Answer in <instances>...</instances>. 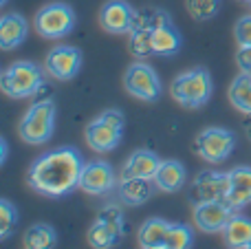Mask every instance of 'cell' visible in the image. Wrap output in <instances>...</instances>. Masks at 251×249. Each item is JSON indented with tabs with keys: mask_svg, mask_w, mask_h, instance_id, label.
Masks as SVG:
<instances>
[{
	"mask_svg": "<svg viewBox=\"0 0 251 249\" xmlns=\"http://www.w3.org/2000/svg\"><path fill=\"white\" fill-rule=\"evenodd\" d=\"M84 159L75 146H60L40 154L29 168L26 183L35 192L51 199H62L79 185Z\"/></svg>",
	"mask_w": 251,
	"mask_h": 249,
	"instance_id": "cell-1",
	"label": "cell"
},
{
	"mask_svg": "<svg viewBox=\"0 0 251 249\" xmlns=\"http://www.w3.org/2000/svg\"><path fill=\"white\" fill-rule=\"evenodd\" d=\"M212 93H214L212 75L203 66H196V69L178 73L172 79V86H170V95L183 108H203L209 101Z\"/></svg>",
	"mask_w": 251,
	"mask_h": 249,
	"instance_id": "cell-2",
	"label": "cell"
},
{
	"mask_svg": "<svg viewBox=\"0 0 251 249\" xmlns=\"http://www.w3.org/2000/svg\"><path fill=\"white\" fill-rule=\"evenodd\" d=\"M44 86V71L35 62L18 60L0 75V88L11 100H29Z\"/></svg>",
	"mask_w": 251,
	"mask_h": 249,
	"instance_id": "cell-3",
	"label": "cell"
},
{
	"mask_svg": "<svg viewBox=\"0 0 251 249\" xmlns=\"http://www.w3.org/2000/svg\"><path fill=\"white\" fill-rule=\"evenodd\" d=\"M124 128H126V119L124 113L117 108H108L95 117L93 122H88L86 126V144L91 150L100 154L113 152L119 148L124 137Z\"/></svg>",
	"mask_w": 251,
	"mask_h": 249,
	"instance_id": "cell-4",
	"label": "cell"
},
{
	"mask_svg": "<svg viewBox=\"0 0 251 249\" xmlns=\"http://www.w3.org/2000/svg\"><path fill=\"white\" fill-rule=\"evenodd\" d=\"M55 130V104L53 100H40L29 106L18 124V135L31 146L47 144Z\"/></svg>",
	"mask_w": 251,
	"mask_h": 249,
	"instance_id": "cell-5",
	"label": "cell"
},
{
	"mask_svg": "<svg viewBox=\"0 0 251 249\" xmlns=\"http://www.w3.org/2000/svg\"><path fill=\"white\" fill-rule=\"evenodd\" d=\"M126 234L124 212L117 205H106L88 227V245L95 249H110Z\"/></svg>",
	"mask_w": 251,
	"mask_h": 249,
	"instance_id": "cell-6",
	"label": "cell"
},
{
	"mask_svg": "<svg viewBox=\"0 0 251 249\" xmlns=\"http://www.w3.org/2000/svg\"><path fill=\"white\" fill-rule=\"evenodd\" d=\"M75 29V11L66 2H49L35 13V31L47 40H57Z\"/></svg>",
	"mask_w": 251,
	"mask_h": 249,
	"instance_id": "cell-7",
	"label": "cell"
},
{
	"mask_svg": "<svg viewBox=\"0 0 251 249\" xmlns=\"http://www.w3.org/2000/svg\"><path fill=\"white\" fill-rule=\"evenodd\" d=\"M236 148V135L227 128L209 126L201 130L194 139V150L203 161L207 163H223Z\"/></svg>",
	"mask_w": 251,
	"mask_h": 249,
	"instance_id": "cell-8",
	"label": "cell"
},
{
	"mask_svg": "<svg viewBox=\"0 0 251 249\" xmlns=\"http://www.w3.org/2000/svg\"><path fill=\"white\" fill-rule=\"evenodd\" d=\"M124 88L141 101H156L161 97V77L146 60H137L126 69Z\"/></svg>",
	"mask_w": 251,
	"mask_h": 249,
	"instance_id": "cell-9",
	"label": "cell"
},
{
	"mask_svg": "<svg viewBox=\"0 0 251 249\" xmlns=\"http://www.w3.org/2000/svg\"><path fill=\"white\" fill-rule=\"evenodd\" d=\"M82 51L77 47H71V44H60V47H53L47 53V60H44V69L51 75L53 79H60V82H69L82 69Z\"/></svg>",
	"mask_w": 251,
	"mask_h": 249,
	"instance_id": "cell-10",
	"label": "cell"
},
{
	"mask_svg": "<svg viewBox=\"0 0 251 249\" xmlns=\"http://www.w3.org/2000/svg\"><path fill=\"white\" fill-rule=\"evenodd\" d=\"M115 185H117V176H115V170L108 161L97 159V161L84 163L82 174H79V185H77L82 192L101 197V194L113 192Z\"/></svg>",
	"mask_w": 251,
	"mask_h": 249,
	"instance_id": "cell-11",
	"label": "cell"
},
{
	"mask_svg": "<svg viewBox=\"0 0 251 249\" xmlns=\"http://www.w3.org/2000/svg\"><path fill=\"white\" fill-rule=\"evenodd\" d=\"M236 214V207L223 199V201H203L194 203V223L205 234L223 232L227 221Z\"/></svg>",
	"mask_w": 251,
	"mask_h": 249,
	"instance_id": "cell-12",
	"label": "cell"
},
{
	"mask_svg": "<svg viewBox=\"0 0 251 249\" xmlns=\"http://www.w3.org/2000/svg\"><path fill=\"white\" fill-rule=\"evenodd\" d=\"M229 172H214L205 170L194 179L190 188V199L194 203L203 201H223L229 194Z\"/></svg>",
	"mask_w": 251,
	"mask_h": 249,
	"instance_id": "cell-13",
	"label": "cell"
},
{
	"mask_svg": "<svg viewBox=\"0 0 251 249\" xmlns=\"http://www.w3.org/2000/svg\"><path fill=\"white\" fill-rule=\"evenodd\" d=\"M137 9L126 0H108L100 11V25L108 33H130L134 26Z\"/></svg>",
	"mask_w": 251,
	"mask_h": 249,
	"instance_id": "cell-14",
	"label": "cell"
},
{
	"mask_svg": "<svg viewBox=\"0 0 251 249\" xmlns=\"http://www.w3.org/2000/svg\"><path fill=\"white\" fill-rule=\"evenodd\" d=\"M152 181H154L156 190H161L165 194H174L185 188L187 170L183 166V161H178V159H163Z\"/></svg>",
	"mask_w": 251,
	"mask_h": 249,
	"instance_id": "cell-15",
	"label": "cell"
},
{
	"mask_svg": "<svg viewBox=\"0 0 251 249\" xmlns=\"http://www.w3.org/2000/svg\"><path fill=\"white\" fill-rule=\"evenodd\" d=\"M161 161L163 159L154 152V150H148V148H141V150H134L128 159H126L124 168H122V174L124 176H139V179H154L156 170H159Z\"/></svg>",
	"mask_w": 251,
	"mask_h": 249,
	"instance_id": "cell-16",
	"label": "cell"
},
{
	"mask_svg": "<svg viewBox=\"0 0 251 249\" xmlns=\"http://www.w3.org/2000/svg\"><path fill=\"white\" fill-rule=\"evenodd\" d=\"M29 35V22L22 13H7L0 18V49L11 51L20 47Z\"/></svg>",
	"mask_w": 251,
	"mask_h": 249,
	"instance_id": "cell-17",
	"label": "cell"
},
{
	"mask_svg": "<svg viewBox=\"0 0 251 249\" xmlns=\"http://www.w3.org/2000/svg\"><path fill=\"white\" fill-rule=\"evenodd\" d=\"M229 194L225 201L236 210L251 203V166H236L229 170Z\"/></svg>",
	"mask_w": 251,
	"mask_h": 249,
	"instance_id": "cell-18",
	"label": "cell"
},
{
	"mask_svg": "<svg viewBox=\"0 0 251 249\" xmlns=\"http://www.w3.org/2000/svg\"><path fill=\"white\" fill-rule=\"evenodd\" d=\"M154 181L150 179H139V176H124L119 183V199L126 205H143L152 199L154 194Z\"/></svg>",
	"mask_w": 251,
	"mask_h": 249,
	"instance_id": "cell-19",
	"label": "cell"
},
{
	"mask_svg": "<svg viewBox=\"0 0 251 249\" xmlns=\"http://www.w3.org/2000/svg\"><path fill=\"white\" fill-rule=\"evenodd\" d=\"M172 227V223L161 216H152V219L143 221L141 229H139V245L143 249H165V238Z\"/></svg>",
	"mask_w": 251,
	"mask_h": 249,
	"instance_id": "cell-20",
	"label": "cell"
},
{
	"mask_svg": "<svg viewBox=\"0 0 251 249\" xmlns=\"http://www.w3.org/2000/svg\"><path fill=\"white\" fill-rule=\"evenodd\" d=\"M227 247L231 249H249L251 245V219L243 214H234L227 221L225 229H223Z\"/></svg>",
	"mask_w": 251,
	"mask_h": 249,
	"instance_id": "cell-21",
	"label": "cell"
},
{
	"mask_svg": "<svg viewBox=\"0 0 251 249\" xmlns=\"http://www.w3.org/2000/svg\"><path fill=\"white\" fill-rule=\"evenodd\" d=\"M152 44H154V55L159 57H172L181 51L183 38L174 25H165L152 31Z\"/></svg>",
	"mask_w": 251,
	"mask_h": 249,
	"instance_id": "cell-22",
	"label": "cell"
},
{
	"mask_svg": "<svg viewBox=\"0 0 251 249\" xmlns=\"http://www.w3.org/2000/svg\"><path fill=\"white\" fill-rule=\"evenodd\" d=\"M57 243V234L51 225L35 223L22 236V247L25 249H51Z\"/></svg>",
	"mask_w": 251,
	"mask_h": 249,
	"instance_id": "cell-23",
	"label": "cell"
},
{
	"mask_svg": "<svg viewBox=\"0 0 251 249\" xmlns=\"http://www.w3.org/2000/svg\"><path fill=\"white\" fill-rule=\"evenodd\" d=\"M229 101L245 115H251V73L240 71L229 86Z\"/></svg>",
	"mask_w": 251,
	"mask_h": 249,
	"instance_id": "cell-24",
	"label": "cell"
},
{
	"mask_svg": "<svg viewBox=\"0 0 251 249\" xmlns=\"http://www.w3.org/2000/svg\"><path fill=\"white\" fill-rule=\"evenodd\" d=\"M165 25H174L170 13L165 9H156V7H143L137 9V16H134V26L132 29H159Z\"/></svg>",
	"mask_w": 251,
	"mask_h": 249,
	"instance_id": "cell-25",
	"label": "cell"
},
{
	"mask_svg": "<svg viewBox=\"0 0 251 249\" xmlns=\"http://www.w3.org/2000/svg\"><path fill=\"white\" fill-rule=\"evenodd\" d=\"M128 38V49L132 57L137 60H148L154 55V44H152V31L150 29H132Z\"/></svg>",
	"mask_w": 251,
	"mask_h": 249,
	"instance_id": "cell-26",
	"label": "cell"
},
{
	"mask_svg": "<svg viewBox=\"0 0 251 249\" xmlns=\"http://www.w3.org/2000/svg\"><path fill=\"white\" fill-rule=\"evenodd\" d=\"M223 0H185V9L196 22H207L218 16Z\"/></svg>",
	"mask_w": 251,
	"mask_h": 249,
	"instance_id": "cell-27",
	"label": "cell"
},
{
	"mask_svg": "<svg viewBox=\"0 0 251 249\" xmlns=\"http://www.w3.org/2000/svg\"><path fill=\"white\" fill-rule=\"evenodd\" d=\"M18 214L16 205H13L9 199H0V241H9L11 234L18 227Z\"/></svg>",
	"mask_w": 251,
	"mask_h": 249,
	"instance_id": "cell-28",
	"label": "cell"
},
{
	"mask_svg": "<svg viewBox=\"0 0 251 249\" xmlns=\"http://www.w3.org/2000/svg\"><path fill=\"white\" fill-rule=\"evenodd\" d=\"M194 245V232L185 223H172L165 238V249H190Z\"/></svg>",
	"mask_w": 251,
	"mask_h": 249,
	"instance_id": "cell-29",
	"label": "cell"
},
{
	"mask_svg": "<svg viewBox=\"0 0 251 249\" xmlns=\"http://www.w3.org/2000/svg\"><path fill=\"white\" fill-rule=\"evenodd\" d=\"M234 38L238 47H249L251 44V16H243L234 25Z\"/></svg>",
	"mask_w": 251,
	"mask_h": 249,
	"instance_id": "cell-30",
	"label": "cell"
},
{
	"mask_svg": "<svg viewBox=\"0 0 251 249\" xmlns=\"http://www.w3.org/2000/svg\"><path fill=\"white\" fill-rule=\"evenodd\" d=\"M236 66L243 73H251V44L249 47H238V51H236Z\"/></svg>",
	"mask_w": 251,
	"mask_h": 249,
	"instance_id": "cell-31",
	"label": "cell"
},
{
	"mask_svg": "<svg viewBox=\"0 0 251 249\" xmlns=\"http://www.w3.org/2000/svg\"><path fill=\"white\" fill-rule=\"evenodd\" d=\"M7 157H9V144L4 137H0V163L7 161Z\"/></svg>",
	"mask_w": 251,
	"mask_h": 249,
	"instance_id": "cell-32",
	"label": "cell"
},
{
	"mask_svg": "<svg viewBox=\"0 0 251 249\" xmlns=\"http://www.w3.org/2000/svg\"><path fill=\"white\" fill-rule=\"evenodd\" d=\"M247 135L251 137V124H249V126H247Z\"/></svg>",
	"mask_w": 251,
	"mask_h": 249,
	"instance_id": "cell-33",
	"label": "cell"
},
{
	"mask_svg": "<svg viewBox=\"0 0 251 249\" xmlns=\"http://www.w3.org/2000/svg\"><path fill=\"white\" fill-rule=\"evenodd\" d=\"M0 4H7V0H0Z\"/></svg>",
	"mask_w": 251,
	"mask_h": 249,
	"instance_id": "cell-34",
	"label": "cell"
},
{
	"mask_svg": "<svg viewBox=\"0 0 251 249\" xmlns=\"http://www.w3.org/2000/svg\"><path fill=\"white\" fill-rule=\"evenodd\" d=\"M245 2H249V0H245Z\"/></svg>",
	"mask_w": 251,
	"mask_h": 249,
	"instance_id": "cell-35",
	"label": "cell"
},
{
	"mask_svg": "<svg viewBox=\"0 0 251 249\" xmlns=\"http://www.w3.org/2000/svg\"><path fill=\"white\" fill-rule=\"evenodd\" d=\"M249 249H251V245H249Z\"/></svg>",
	"mask_w": 251,
	"mask_h": 249,
	"instance_id": "cell-36",
	"label": "cell"
},
{
	"mask_svg": "<svg viewBox=\"0 0 251 249\" xmlns=\"http://www.w3.org/2000/svg\"><path fill=\"white\" fill-rule=\"evenodd\" d=\"M249 2H251V0H249Z\"/></svg>",
	"mask_w": 251,
	"mask_h": 249,
	"instance_id": "cell-37",
	"label": "cell"
}]
</instances>
